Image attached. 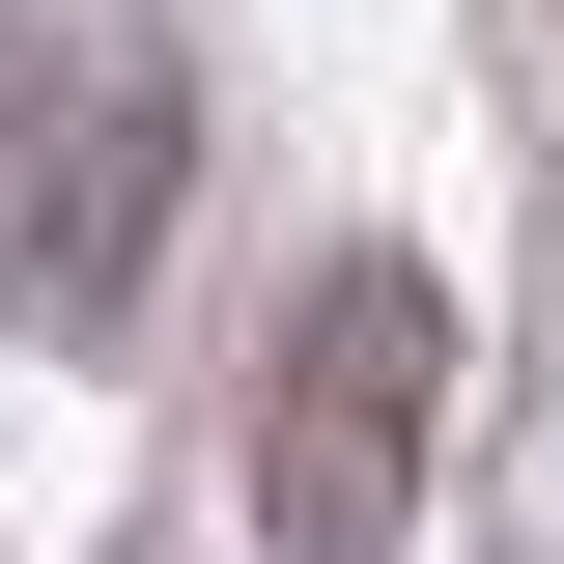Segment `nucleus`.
I'll return each instance as SVG.
<instances>
[{"instance_id":"1","label":"nucleus","mask_w":564,"mask_h":564,"mask_svg":"<svg viewBox=\"0 0 564 564\" xmlns=\"http://www.w3.org/2000/svg\"><path fill=\"white\" fill-rule=\"evenodd\" d=\"M423 395H452V311H423V254H339L311 311H282L254 536H282V564H395V508H423Z\"/></svg>"}]
</instances>
